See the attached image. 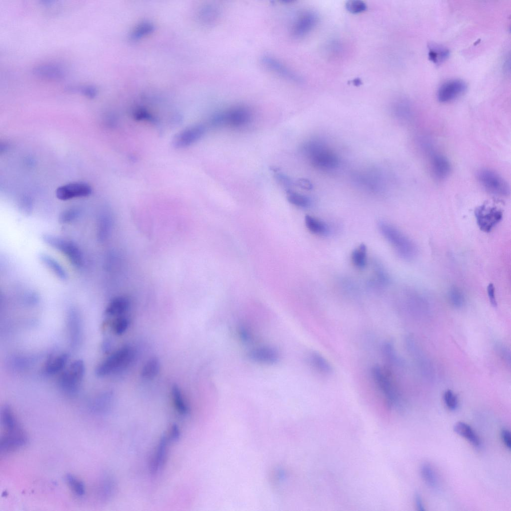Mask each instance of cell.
<instances>
[{
    "instance_id": "6da1fadb",
    "label": "cell",
    "mask_w": 511,
    "mask_h": 511,
    "mask_svg": "<svg viewBox=\"0 0 511 511\" xmlns=\"http://www.w3.org/2000/svg\"><path fill=\"white\" fill-rule=\"evenodd\" d=\"M378 226L381 234L401 258L411 260L415 257L417 253V247L408 237L386 222L380 221Z\"/></svg>"
},
{
    "instance_id": "7a4b0ae2",
    "label": "cell",
    "mask_w": 511,
    "mask_h": 511,
    "mask_svg": "<svg viewBox=\"0 0 511 511\" xmlns=\"http://www.w3.org/2000/svg\"><path fill=\"white\" fill-rule=\"evenodd\" d=\"M304 151L311 164L321 169H333L337 167L339 160L336 154L323 144L311 141L304 146Z\"/></svg>"
},
{
    "instance_id": "3957f363",
    "label": "cell",
    "mask_w": 511,
    "mask_h": 511,
    "mask_svg": "<svg viewBox=\"0 0 511 511\" xmlns=\"http://www.w3.org/2000/svg\"><path fill=\"white\" fill-rule=\"evenodd\" d=\"M252 117V112L250 108L238 105L216 113L212 118L211 123L215 126L240 127L248 124Z\"/></svg>"
},
{
    "instance_id": "277c9868",
    "label": "cell",
    "mask_w": 511,
    "mask_h": 511,
    "mask_svg": "<svg viewBox=\"0 0 511 511\" xmlns=\"http://www.w3.org/2000/svg\"><path fill=\"white\" fill-rule=\"evenodd\" d=\"M134 357L133 349L125 346L114 352L96 368L95 373L99 377L105 376L126 368Z\"/></svg>"
},
{
    "instance_id": "5b68a950",
    "label": "cell",
    "mask_w": 511,
    "mask_h": 511,
    "mask_svg": "<svg viewBox=\"0 0 511 511\" xmlns=\"http://www.w3.org/2000/svg\"><path fill=\"white\" fill-rule=\"evenodd\" d=\"M42 240L48 246L64 255L73 266L76 268L82 266L83 254L75 243L58 236L49 234L43 235Z\"/></svg>"
},
{
    "instance_id": "8992f818",
    "label": "cell",
    "mask_w": 511,
    "mask_h": 511,
    "mask_svg": "<svg viewBox=\"0 0 511 511\" xmlns=\"http://www.w3.org/2000/svg\"><path fill=\"white\" fill-rule=\"evenodd\" d=\"M374 382L382 393L388 405H396L398 395L391 373L387 369L376 366L371 372Z\"/></svg>"
},
{
    "instance_id": "52a82bcc",
    "label": "cell",
    "mask_w": 511,
    "mask_h": 511,
    "mask_svg": "<svg viewBox=\"0 0 511 511\" xmlns=\"http://www.w3.org/2000/svg\"><path fill=\"white\" fill-rule=\"evenodd\" d=\"M477 178L483 188L492 194L506 196L510 194V187L507 182L492 170L487 169L479 170Z\"/></svg>"
},
{
    "instance_id": "ba28073f",
    "label": "cell",
    "mask_w": 511,
    "mask_h": 511,
    "mask_svg": "<svg viewBox=\"0 0 511 511\" xmlns=\"http://www.w3.org/2000/svg\"><path fill=\"white\" fill-rule=\"evenodd\" d=\"M84 372L83 361L77 360L73 362L60 377L59 384L62 389L69 394L76 393Z\"/></svg>"
},
{
    "instance_id": "9c48e42d",
    "label": "cell",
    "mask_w": 511,
    "mask_h": 511,
    "mask_svg": "<svg viewBox=\"0 0 511 511\" xmlns=\"http://www.w3.org/2000/svg\"><path fill=\"white\" fill-rule=\"evenodd\" d=\"M4 431L0 440L1 454L10 453L27 444L26 434L20 425L12 429L4 430Z\"/></svg>"
},
{
    "instance_id": "30bf717a",
    "label": "cell",
    "mask_w": 511,
    "mask_h": 511,
    "mask_svg": "<svg viewBox=\"0 0 511 511\" xmlns=\"http://www.w3.org/2000/svg\"><path fill=\"white\" fill-rule=\"evenodd\" d=\"M477 223L481 231L488 233L502 220V212L496 207L483 205L475 211Z\"/></svg>"
},
{
    "instance_id": "8fae6325",
    "label": "cell",
    "mask_w": 511,
    "mask_h": 511,
    "mask_svg": "<svg viewBox=\"0 0 511 511\" xmlns=\"http://www.w3.org/2000/svg\"><path fill=\"white\" fill-rule=\"evenodd\" d=\"M260 61L266 68L281 78L296 83L302 82L301 78L296 73L273 56L264 55L261 56Z\"/></svg>"
},
{
    "instance_id": "7c38bea8",
    "label": "cell",
    "mask_w": 511,
    "mask_h": 511,
    "mask_svg": "<svg viewBox=\"0 0 511 511\" xmlns=\"http://www.w3.org/2000/svg\"><path fill=\"white\" fill-rule=\"evenodd\" d=\"M318 20L317 13L311 10L301 13L293 24L291 35L296 38L306 35L316 26Z\"/></svg>"
},
{
    "instance_id": "4fadbf2b",
    "label": "cell",
    "mask_w": 511,
    "mask_h": 511,
    "mask_svg": "<svg viewBox=\"0 0 511 511\" xmlns=\"http://www.w3.org/2000/svg\"><path fill=\"white\" fill-rule=\"evenodd\" d=\"M466 88V83L462 80H449L442 84L439 88L437 98L441 102L451 101L462 95Z\"/></svg>"
},
{
    "instance_id": "5bb4252c",
    "label": "cell",
    "mask_w": 511,
    "mask_h": 511,
    "mask_svg": "<svg viewBox=\"0 0 511 511\" xmlns=\"http://www.w3.org/2000/svg\"><path fill=\"white\" fill-rule=\"evenodd\" d=\"M205 132L202 125H196L186 128L174 138L173 145L178 149L188 147L200 140Z\"/></svg>"
},
{
    "instance_id": "9a60e30c",
    "label": "cell",
    "mask_w": 511,
    "mask_h": 511,
    "mask_svg": "<svg viewBox=\"0 0 511 511\" xmlns=\"http://www.w3.org/2000/svg\"><path fill=\"white\" fill-rule=\"evenodd\" d=\"M89 185L83 183H72L58 187L56 191V197L62 201L75 198L85 197L91 194Z\"/></svg>"
},
{
    "instance_id": "2e32d148",
    "label": "cell",
    "mask_w": 511,
    "mask_h": 511,
    "mask_svg": "<svg viewBox=\"0 0 511 511\" xmlns=\"http://www.w3.org/2000/svg\"><path fill=\"white\" fill-rule=\"evenodd\" d=\"M170 441L167 435H163L161 437L149 463V471L152 476L157 475L164 466L168 454V443Z\"/></svg>"
},
{
    "instance_id": "e0dca14e",
    "label": "cell",
    "mask_w": 511,
    "mask_h": 511,
    "mask_svg": "<svg viewBox=\"0 0 511 511\" xmlns=\"http://www.w3.org/2000/svg\"><path fill=\"white\" fill-rule=\"evenodd\" d=\"M34 75L39 78L52 80L63 79L66 73L63 68L55 64H43L36 66L32 69Z\"/></svg>"
},
{
    "instance_id": "ac0fdd59",
    "label": "cell",
    "mask_w": 511,
    "mask_h": 511,
    "mask_svg": "<svg viewBox=\"0 0 511 511\" xmlns=\"http://www.w3.org/2000/svg\"><path fill=\"white\" fill-rule=\"evenodd\" d=\"M431 172L438 180L446 179L450 173L451 167L448 160L442 155L434 153L430 157Z\"/></svg>"
},
{
    "instance_id": "d6986e66",
    "label": "cell",
    "mask_w": 511,
    "mask_h": 511,
    "mask_svg": "<svg viewBox=\"0 0 511 511\" xmlns=\"http://www.w3.org/2000/svg\"><path fill=\"white\" fill-rule=\"evenodd\" d=\"M249 356L252 360L265 364L274 363L279 358L277 350L267 346H260L251 350Z\"/></svg>"
},
{
    "instance_id": "ffe728a7",
    "label": "cell",
    "mask_w": 511,
    "mask_h": 511,
    "mask_svg": "<svg viewBox=\"0 0 511 511\" xmlns=\"http://www.w3.org/2000/svg\"><path fill=\"white\" fill-rule=\"evenodd\" d=\"M67 326L71 345L76 347L81 340V327L79 314L74 310H71L68 313Z\"/></svg>"
},
{
    "instance_id": "44dd1931",
    "label": "cell",
    "mask_w": 511,
    "mask_h": 511,
    "mask_svg": "<svg viewBox=\"0 0 511 511\" xmlns=\"http://www.w3.org/2000/svg\"><path fill=\"white\" fill-rule=\"evenodd\" d=\"M454 431L468 440L473 446L478 447L481 445L480 439L472 427L463 422H458L453 427Z\"/></svg>"
},
{
    "instance_id": "7402d4cb",
    "label": "cell",
    "mask_w": 511,
    "mask_h": 511,
    "mask_svg": "<svg viewBox=\"0 0 511 511\" xmlns=\"http://www.w3.org/2000/svg\"><path fill=\"white\" fill-rule=\"evenodd\" d=\"M40 261L58 278L66 280L67 278V273L63 266L53 257L45 254H41L39 256Z\"/></svg>"
},
{
    "instance_id": "603a6c76",
    "label": "cell",
    "mask_w": 511,
    "mask_h": 511,
    "mask_svg": "<svg viewBox=\"0 0 511 511\" xmlns=\"http://www.w3.org/2000/svg\"><path fill=\"white\" fill-rule=\"evenodd\" d=\"M129 306V300L122 296L113 298L107 306L105 313L109 316H117L124 313Z\"/></svg>"
},
{
    "instance_id": "cb8c5ba5",
    "label": "cell",
    "mask_w": 511,
    "mask_h": 511,
    "mask_svg": "<svg viewBox=\"0 0 511 511\" xmlns=\"http://www.w3.org/2000/svg\"><path fill=\"white\" fill-rule=\"evenodd\" d=\"M115 485L113 480L109 477H104L100 480L97 489V495L102 502H106L113 494Z\"/></svg>"
},
{
    "instance_id": "d4e9b609",
    "label": "cell",
    "mask_w": 511,
    "mask_h": 511,
    "mask_svg": "<svg viewBox=\"0 0 511 511\" xmlns=\"http://www.w3.org/2000/svg\"><path fill=\"white\" fill-rule=\"evenodd\" d=\"M304 221L306 228L313 234L325 235L329 232L328 226L326 223L312 216L306 215Z\"/></svg>"
},
{
    "instance_id": "484cf974",
    "label": "cell",
    "mask_w": 511,
    "mask_h": 511,
    "mask_svg": "<svg viewBox=\"0 0 511 511\" xmlns=\"http://www.w3.org/2000/svg\"><path fill=\"white\" fill-rule=\"evenodd\" d=\"M428 55L430 60L435 64H439L448 58L449 51L443 46L432 44L429 46Z\"/></svg>"
},
{
    "instance_id": "4316f807",
    "label": "cell",
    "mask_w": 511,
    "mask_h": 511,
    "mask_svg": "<svg viewBox=\"0 0 511 511\" xmlns=\"http://www.w3.org/2000/svg\"><path fill=\"white\" fill-rule=\"evenodd\" d=\"M68 356L66 353H62L49 360L46 364L45 370L48 374H55L61 371L65 366Z\"/></svg>"
},
{
    "instance_id": "83f0119b",
    "label": "cell",
    "mask_w": 511,
    "mask_h": 511,
    "mask_svg": "<svg viewBox=\"0 0 511 511\" xmlns=\"http://www.w3.org/2000/svg\"><path fill=\"white\" fill-rule=\"evenodd\" d=\"M171 392L174 406L177 412L182 416L187 415L189 413V407L185 403L178 386L173 385Z\"/></svg>"
},
{
    "instance_id": "f1b7e54d",
    "label": "cell",
    "mask_w": 511,
    "mask_h": 511,
    "mask_svg": "<svg viewBox=\"0 0 511 511\" xmlns=\"http://www.w3.org/2000/svg\"><path fill=\"white\" fill-rule=\"evenodd\" d=\"M160 369V363L159 359L156 357L151 358L142 368L141 376L146 379H152L157 375Z\"/></svg>"
},
{
    "instance_id": "f546056e",
    "label": "cell",
    "mask_w": 511,
    "mask_h": 511,
    "mask_svg": "<svg viewBox=\"0 0 511 511\" xmlns=\"http://www.w3.org/2000/svg\"><path fill=\"white\" fill-rule=\"evenodd\" d=\"M309 360L312 365L320 372L328 374L332 372V367L328 361L319 353L312 352Z\"/></svg>"
},
{
    "instance_id": "4dcf8cb0",
    "label": "cell",
    "mask_w": 511,
    "mask_h": 511,
    "mask_svg": "<svg viewBox=\"0 0 511 511\" xmlns=\"http://www.w3.org/2000/svg\"><path fill=\"white\" fill-rule=\"evenodd\" d=\"M113 401V395L111 392L105 393L98 397L94 401L92 408L94 412L104 413L108 410Z\"/></svg>"
},
{
    "instance_id": "1f68e13d",
    "label": "cell",
    "mask_w": 511,
    "mask_h": 511,
    "mask_svg": "<svg viewBox=\"0 0 511 511\" xmlns=\"http://www.w3.org/2000/svg\"><path fill=\"white\" fill-rule=\"evenodd\" d=\"M65 480L68 486L77 497H82L85 493V487L84 483L79 479L72 474H67Z\"/></svg>"
},
{
    "instance_id": "d6a6232c",
    "label": "cell",
    "mask_w": 511,
    "mask_h": 511,
    "mask_svg": "<svg viewBox=\"0 0 511 511\" xmlns=\"http://www.w3.org/2000/svg\"><path fill=\"white\" fill-rule=\"evenodd\" d=\"M351 260L353 264L359 268H364L367 263V248L363 244L355 249L352 253Z\"/></svg>"
},
{
    "instance_id": "836d02e7",
    "label": "cell",
    "mask_w": 511,
    "mask_h": 511,
    "mask_svg": "<svg viewBox=\"0 0 511 511\" xmlns=\"http://www.w3.org/2000/svg\"><path fill=\"white\" fill-rule=\"evenodd\" d=\"M66 91L70 93H79L87 98L93 99L97 94V88L93 85H69L65 87Z\"/></svg>"
},
{
    "instance_id": "e575fe53",
    "label": "cell",
    "mask_w": 511,
    "mask_h": 511,
    "mask_svg": "<svg viewBox=\"0 0 511 511\" xmlns=\"http://www.w3.org/2000/svg\"><path fill=\"white\" fill-rule=\"evenodd\" d=\"M286 197L289 203L299 207L306 208L311 202L308 197L290 190L286 192Z\"/></svg>"
},
{
    "instance_id": "d590c367",
    "label": "cell",
    "mask_w": 511,
    "mask_h": 511,
    "mask_svg": "<svg viewBox=\"0 0 511 511\" xmlns=\"http://www.w3.org/2000/svg\"><path fill=\"white\" fill-rule=\"evenodd\" d=\"M421 473L423 480L428 486L432 487L436 486L437 477L430 465L427 464H423L421 468Z\"/></svg>"
},
{
    "instance_id": "8d00e7d4",
    "label": "cell",
    "mask_w": 511,
    "mask_h": 511,
    "mask_svg": "<svg viewBox=\"0 0 511 511\" xmlns=\"http://www.w3.org/2000/svg\"><path fill=\"white\" fill-rule=\"evenodd\" d=\"M80 214L76 207H71L62 211L59 216V222L62 224H67L75 220Z\"/></svg>"
},
{
    "instance_id": "74e56055",
    "label": "cell",
    "mask_w": 511,
    "mask_h": 511,
    "mask_svg": "<svg viewBox=\"0 0 511 511\" xmlns=\"http://www.w3.org/2000/svg\"><path fill=\"white\" fill-rule=\"evenodd\" d=\"M448 297L451 303L455 307L463 306L465 297L463 292L457 287H453L448 292Z\"/></svg>"
},
{
    "instance_id": "f35d334b",
    "label": "cell",
    "mask_w": 511,
    "mask_h": 511,
    "mask_svg": "<svg viewBox=\"0 0 511 511\" xmlns=\"http://www.w3.org/2000/svg\"><path fill=\"white\" fill-rule=\"evenodd\" d=\"M154 29V26L149 23H144L138 25L132 32L130 38L133 40L140 39L145 35L150 33Z\"/></svg>"
},
{
    "instance_id": "ab89813d",
    "label": "cell",
    "mask_w": 511,
    "mask_h": 511,
    "mask_svg": "<svg viewBox=\"0 0 511 511\" xmlns=\"http://www.w3.org/2000/svg\"><path fill=\"white\" fill-rule=\"evenodd\" d=\"M346 9L353 14L360 13L365 11L367 7L366 3L360 0H350L345 3Z\"/></svg>"
},
{
    "instance_id": "60d3db41",
    "label": "cell",
    "mask_w": 511,
    "mask_h": 511,
    "mask_svg": "<svg viewBox=\"0 0 511 511\" xmlns=\"http://www.w3.org/2000/svg\"><path fill=\"white\" fill-rule=\"evenodd\" d=\"M129 325V320L127 318L124 316H120L116 319L112 325L113 331L117 335H121L127 330Z\"/></svg>"
},
{
    "instance_id": "b9f144b4",
    "label": "cell",
    "mask_w": 511,
    "mask_h": 511,
    "mask_svg": "<svg viewBox=\"0 0 511 511\" xmlns=\"http://www.w3.org/2000/svg\"><path fill=\"white\" fill-rule=\"evenodd\" d=\"M444 400L447 407L451 410H455L458 405L457 396L450 390H447L444 395Z\"/></svg>"
},
{
    "instance_id": "7bdbcfd3",
    "label": "cell",
    "mask_w": 511,
    "mask_h": 511,
    "mask_svg": "<svg viewBox=\"0 0 511 511\" xmlns=\"http://www.w3.org/2000/svg\"><path fill=\"white\" fill-rule=\"evenodd\" d=\"M409 109L406 105V103L404 102H399L395 106V112L396 114L400 117H406L409 115Z\"/></svg>"
},
{
    "instance_id": "ee69618b",
    "label": "cell",
    "mask_w": 511,
    "mask_h": 511,
    "mask_svg": "<svg viewBox=\"0 0 511 511\" xmlns=\"http://www.w3.org/2000/svg\"><path fill=\"white\" fill-rule=\"evenodd\" d=\"M275 177L277 182L285 187H289L291 186L292 181L286 175L282 173L276 172Z\"/></svg>"
},
{
    "instance_id": "f6af8a7d",
    "label": "cell",
    "mask_w": 511,
    "mask_h": 511,
    "mask_svg": "<svg viewBox=\"0 0 511 511\" xmlns=\"http://www.w3.org/2000/svg\"><path fill=\"white\" fill-rule=\"evenodd\" d=\"M167 436L170 441H176L179 439L180 436V431L176 424H173L171 426Z\"/></svg>"
},
{
    "instance_id": "bcb514c9",
    "label": "cell",
    "mask_w": 511,
    "mask_h": 511,
    "mask_svg": "<svg viewBox=\"0 0 511 511\" xmlns=\"http://www.w3.org/2000/svg\"><path fill=\"white\" fill-rule=\"evenodd\" d=\"M487 292L491 304L494 307L497 306V302L495 295V288L493 283H491L488 285Z\"/></svg>"
},
{
    "instance_id": "7dc6e473",
    "label": "cell",
    "mask_w": 511,
    "mask_h": 511,
    "mask_svg": "<svg viewBox=\"0 0 511 511\" xmlns=\"http://www.w3.org/2000/svg\"><path fill=\"white\" fill-rule=\"evenodd\" d=\"M239 335L241 339L245 342H250L253 339L252 334L246 327H242L239 329Z\"/></svg>"
},
{
    "instance_id": "c3c4849f",
    "label": "cell",
    "mask_w": 511,
    "mask_h": 511,
    "mask_svg": "<svg viewBox=\"0 0 511 511\" xmlns=\"http://www.w3.org/2000/svg\"><path fill=\"white\" fill-rule=\"evenodd\" d=\"M501 437L506 446L509 449L511 447V437L510 432L506 429H503L501 432Z\"/></svg>"
},
{
    "instance_id": "681fc988",
    "label": "cell",
    "mask_w": 511,
    "mask_h": 511,
    "mask_svg": "<svg viewBox=\"0 0 511 511\" xmlns=\"http://www.w3.org/2000/svg\"><path fill=\"white\" fill-rule=\"evenodd\" d=\"M296 184L299 187L305 190H311L312 189V184L306 179H299L296 182Z\"/></svg>"
},
{
    "instance_id": "f907efd6",
    "label": "cell",
    "mask_w": 511,
    "mask_h": 511,
    "mask_svg": "<svg viewBox=\"0 0 511 511\" xmlns=\"http://www.w3.org/2000/svg\"><path fill=\"white\" fill-rule=\"evenodd\" d=\"M415 502L418 510L423 511H425L424 506L423 504L422 498L419 493H416L415 495Z\"/></svg>"
}]
</instances>
